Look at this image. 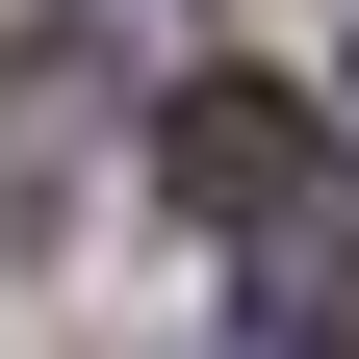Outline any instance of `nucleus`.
<instances>
[{"instance_id":"1","label":"nucleus","mask_w":359,"mask_h":359,"mask_svg":"<svg viewBox=\"0 0 359 359\" xmlns=\"http://www.w3.org/2000/svg\"><path fill=\"white\" fill-rule=\"evenodd\" d=\"M154 154H180V205H205V231H308V103H257V77H205Z\"/></svg>"},{"instance_id":"2","label":"nucleus","mask_w":359,"mask_h":359,"mask_svg":"<svg viewBox=\"0 0 359 359\" xmlns=\"http://www.w3.org/2000/svg\"><path fill=\"white\" fill-rule=\"evenodd\" d=\"M231 359H359V231H283V257H257Z\"/></svg>"},{"instance_id":"3","label":"nucleus","mask_w":359,"mask_h":359,"mask_svg":"<svg viewBox=\"0 0 359 359\" xmlns=\"http://www.w3.org/2000/svg\"><path fill=\"white\" fill-rule=\"evenodd\" d=\"M52 180H77V103H52V52H26V77H0V257L52 231Z\"/></svg>"}]
</instances>
